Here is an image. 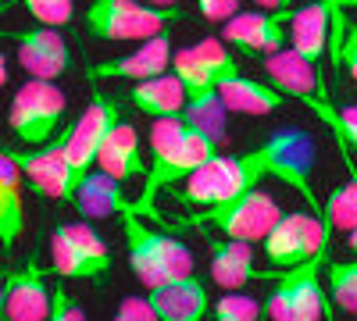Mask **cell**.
<instances>
[{
	"instance_id": "obj_20",
	"label": "cell",
	"mask_w": 357,
	"mask_h": 321,
	"mask_svg": "<svg viewBox=\"0 0 357 321\" xmlns=\"http://www.w3.org/2000/svg\"><path fill=\"white\" fill-rule=\"evenodd\" d=\"M218 93H222L225 107L236 111V114H272V111H282L289 104V97L279 90V86L250 79L247 72H236V75L222 79Z\"/></svg>"
},
{
	"instance_id": "obj_28",
	"label": "cell",
	"mask_w": 357,
	"mask_h": 321,
	"mask_svg": "<svg viewBox=\"0 0 357 321\" xmlns=\"http://www.w3.org/2000/svg\"><path fill=\"white\" fill-rule=\"evenodd\" d=\"M261 314H264V307L254 297L240 293V289H225V297H218L211 304L215 321H261Z\"/></svg>"
},
{
	"instance_id": "obj_38",
	"label": "cell",
	"mask_w": 357,
	"mask_h": 321,
	"mask_svg": "<svg viewBox=\"0 0 357 321\" xmlns=\"http://www.w3.org/2000/svg\"><path fill=\"white\" fill-rule=\"evenodd\" d=\"M0 321H4V285H0Z\"/></svg>"
},
{
	"instance_id": "obj_24",
	"label": "cell",
	"mask_w": 357,
	"mask_h": 321,
	"mask_svg": "<svg viewBox=\"0 0 357 321\" xmlns=\"http://www.w3.org/2000/svg\"><path fill=\"white\" fill-rule=\"evenodd\" d=\"M321 221L329 232H350L357 228V164L347 168V182L329 193V200L321 203Z\"/></svg>"
},
{
	"instance_id": "obj_9",
	"label": "cell",
	"mask_w": 357,
	"mask_h": 321,
	"mask_svg": "<svg viewBox=\"0 0 357 321\" xmlns=\"http://www.w3.org/2000/svg\"><path fill=\"white\" fill-rule=\"evenodd\" d=\"M50 265L65 279L100 282L111 272V250L100 240V232L82 221H68L50 232Z\"/></svg>"
},
{
	"instance_id": "obj_21",
	"label": "cell",
	"mask_w": 357,
	"mask_h": 321,
	"mask_svg": "<svg viewBox=\"0 0 357 321\" xmlns=\"http://www.w3.org/2000/svg\"><path fill=\"white\" fill-rule=\"evenodd\" d=\"M97 168L114 175L118 182L126 179H143L146 175V161H143V147H139V132L129 122H118L107 139L100 143V154H97Z\"/></svg>"
},
{
	"instance_id": "obj_11",
	"label": "cell",
	"mask_w": 357,
	"mask_h": 321,
	"mask_svg": "<svg viewBox=\"0 0 357 321\" xmlns=\"http://www.w3.org/2000/svg\"><path fill=\"white\" fill-rule=\"evenodd\" d=\"M122 122V107H118L114 97H104V93H93L79 114V122L61 136L65 139V157H68V168H72V179L79 186V179L86 171L97 168V154H100V143L107 139V132Z\"/></svg>"
},
{
	"instance_id": "obj_25",
	"label": "cell",
	"mask_w": 357,
	"mask_h": 321,
	"mask_svg": "<svg viewBox=\"0 0 357 321\" xmlns=\"http://www.w3.org/2000/svg\"><path fill=\"white\" fill-rule=\"evenodd\" d=\"M225 100L218 90H207V93H197V97H186V122L193 129H200L204 136H211L215 143L225 139Z\"/></svg>"
},
{
	"instance_id": "obj_18",
	"label": "cell",
	"mask_w": 357,
	"mask_h": 321,
	"mask_svg": "<svg viewBox=\"0 0 357 321\" xmlns=\"http://www.w3.org/2000/svg\"><path fill=\"white\" fill-rule=\"evenodd\" d=\"M207 250H211V282L222 285V289H243L254 279H275V268L272 272L254 268V250H250L247 240L207 236Z\"/></svg>"
},
{
	"instance_id": "obj_22",
	"label": "cell",
	"mask_w": 357,
	"mask_h": 321,
	"mask_svg": "<svg viewBox=\"0 0 357 321\" xmlns=\"http://www.w3.org/2000/svg\"><path fill=\"white\" fill-rule=\"evenodd\" d=\"M129 104L143 111L146 118H168V114L186 111V86L178 82L175 72H161L154 79H139L129 86Z\"/></svg>"
},
{
	"instance_id": "obj_33",
	"label": "cell",
	"mask_w": 357,
	"mask_h": 321,
	"mask_svg": "<svg viewBox=\"0 0 357 321\" xmlns=\"http://www.w3.org/2000/svg\"><path fill=\"white\" fill-rule=\"evenodd\" d=\"M257 8H264V11H286V8H293L296 0H254Z\"/></svg>"
},
{
	"instance_id": "obj_7",
	"label": "cell",
	"mask_w": 357,
	"mask_h": 321,
	"mask_svg": "<svg viewBox=\"0 0 357 321\" xmlns=\"http://www.w3.org/2000/svg\"><path fill=\"white\" fill-rule=\"evenodd\" d=\"M65 111H68V97L61 93V86L47 79H29L25 86H18V93L8 107V125L18 143L43 147V143L57 139Z\"/></svg>"
},
{
	"instance_id": "obj_6",
	"label": "cell",
	"mask_w": 357,
	"mask_h": 321,
	"mask_svg": "<svg viewBox=\"0 0 357 321\" xmlns=\"http://www.w3.org/2000/svg\"><path fill=\"white\" fill-rule=\"evenodd\" d=\"M325 260H329V246H321L304 265L275 272V285H272V297L264 304V314L272 321H321L329 314L325 285H321Z\"/></svg>"
},
{
	"instance_id": "obj_39",
	"label": "cell",
	"mask_w": 357,
	"mask_h": 321,
	"mask_svg": "<svg viewBox=\"0 0 357 321\" xmlns=\"http://www.w3.org/2000/svg\"><path fill=\"white\" fill-rule=\"evenodd\" d=\"M354 321H357V314H354Z\"/></svg>"
},
{
	"instance_id": "obj_5",
	"label": "cell",
	"mask_w": 357,
	"mask_h": 321,
	"mask_svg": "<svg viewBox=\"0 0 357 321\" xmlns=\"http://www.w3.org/2000/svg\"><path fill=\"white\" fill-rule=\"evenodd\" d=\"M175 18V8H154L146 0H89V8L82 11L86 33L104 43L151 40L158 33H168Z\"/></svg>"
},
{
	"instance_id": "obj_26",
	"label": "cell",
	"mask_w": 357,
	"mask_h": 321,
	"mask_svg": "<svg viewBox=\"0 0 357 321\" xmlns=\"http://www.w3.org/2000/svg\"><path fill=\"white\" fill-rule=\"evenodd\" d=\"M172 72L178 75V82L186 86V97H197V93H207V90H218L215 86V75L200 61L197 47H178L172 54Z\"/></svg>"
},
{
	"instance_id": "obj_23",
	"label": "cell",
	"mask_w": 357,
	"mask_h": 321,
	"mask_svg": "<svg viewBox=\"0 0 357 321\" xmlns=\"http://www.w3.org/2000/svg\"><path fill=\"white\" fill-rule=\"evenodd\" d=\"M22 171L11 161L8 150H0V243L8 250L22 240L25 232V200H22Z\"/></svg>"
},
{
	"instance_id": "obj_4",
	"label": "cell",
	"mask_w": 357,
	"mask_h": 321,
	"mask_svg": "<svg viewBox=\"0 0 357 321\" xmlns=\"http://www.w3.org/2000/svg\"><path fill=\"white\" fill-rule=\"evenodd\" d=\"M282 218V208L272 193H264L261 186L232 196V200H222V203H211V208H200L186 218V225H197V228H207V232H218V236H229V240H247V243H261L268 236V228Z\"/></svg>"
},
{
	"instance_id": "obj_37",
	"label": "cell",
	"mask_w": 357,
	"mask_h": 321,
	"mask_svg": "<svg viewBox=\"0 0 357 321\" xmlns=\"http://www.w3.org/2000/svg\"><path fill=\"white\" fill-rule=\"evenodd\" d=\"M8 8H15V0H0V15H4Z\"/></svg>"
},
{
	"instance_id": "obj_34",
	"label": "cell",
	"mask_w": 357,
	"mask_h": 321,
	"mask_svg": "<svg viewBox=\"0 0 357 321\" xmlns=\"http://www.w3.org/2000/svg\"><path fill=\"white\" fill-rule=\"evenodd\" d=\"M347 246H350V253L357 257V228H350V232H347Z\"/></svg>"
},
{
	"instance_id": "obj_13",
	"label": "cell",
	"mask_w": 357,
	"mask_h": 321,
	"mask_svg": "<svg viewBox=\"0 0 357 321\" xmlns=\"http://www.w3.org/2000/svg\"><path fill=\"white\" fill-rule=\"evenodd\" d=\"M289 18L293 8L286 11H240L222 25V40L250 57H268L289 43Z\"/></svg>"
},
{
	"instance_id": "obj_16",
	"label": "cell",
	"mask_w": 357,
	"mask_h": 321,
	"mask_svg": "<svg viewBox=\"0 0 357 321\" xmlns=\"http://www.w3.org/2000/svg\"><path fill=\"white\" fill-rule=\"evenodd\" d=\"M54 311V289L29 260L4 282V321H47Z\"/></svg>"
},
{
	"instance_id": "obj_1",
	"label": "cell",
	"mask_w": 357,
	"mask_h": 321,
	"mask_svg": "<svg viewBox=\"0 0 357 321\" xmlns=\"http://www.w3.org/2000/svg\"><path fill=\"white\" fill-rule=\"evenodd\" d=\"M218 154V143L204 136L186 122V114L151 118V164L143 175V193L136 200V211L143 218H154V200L165 186L186 182L190 175Z\"/></svg>"
},
{
	"instance_id": "obj_10",
	"label": "cell",
	"mask_w": 357,
	"mask_h": 321,
	"mask_svg": "<svg viewBox=\"0 0 357 321\" xmlns=\"http://www.w3.org/2000/svg\"><path fill=\"white\" fill-rule=\"evenodd\" d=\"M329 236L333 232L325 228L321 214L296 211V214H282L272 228H268L261 246H264L268 265H272L275 272H286V268L304 265V260L314 257L321 246H329Z\"/></svg>"
},
{
	"instance_id": "obj_12",
	"label": "cell",
	"mask_w": 357,
	"mask_h": 321,
	"mask_svg": "<svg viewBox=\"0 0 357 321\" xmlns=\"http://www.w3.org/2000/svg\"><path fill=\"white\" fill-rule=\"evenodd\" d=\"M8 154H11V161L18 164L22 179L33 186L40 196L72 203V196H75V179H72V168H68V157H65V139H50V143H43V147L8 150Z\"/></svg>"
},
{
	"instance_id": "obj_31",
	"label": "cell",
	"mask_w": 357,
	"mask_h": 321,
	"mask_svg": "<svg viewBox=\"0 0 357 321\" xmlns=\"http://www.w3.org/2000/svg\"><path fill=\"white\" fill-rule=\"evenodd\" d=\"M197 11L207 22H229L232 15H240V0H197Z\"/></svg>"
},
{
	"instance_id": "obj_17",
	"label": "cell",
	"mask_w": 357,
	"mask_h": 321,
	"mask_svg": "<svg viewBox=\"0 0 357 321\" xmlns=\"http://www.w3.org/2000/svg\"><path fill=\"white\" fill-rule=\"evenodd\" d=\"M172 36L168 33H158L151 40H143L132 54H122V57H111V61H100L93 65V79H129V82H139V79H154L161 72L172 68Z\"/></svg>"
},
{
	"instance_id": "obj_8",
	"label": "cell",
	"mask_w": 357,
	"mask_h": 321,
	"mask_svg": "<svg viewBox=\"0 0 357 321\" xmlns=\"http://www.w3.org/2000/svg\"><path fill=\"white\" fill-rule=\"evenodd\" d=\"M264 182V171L254 157V150L240 154V157H225V154H215L211 161H204L186 186L178 189L175 196L190 203V208H211V203H222V200H232L254 186Z\"/></svg>"
},
{
	"instance_id": "obj_15",
	"label": "cell",
	"mask_w": 357,
	"mask_h": 321,
	"mask_svg": "<svg viewBox=\"0 0 357 321\" xmlns=\"http://www.w3.org/2000/svg\"><path fill=\"white\" fill-rule=\"evenodd\" d=\"M154 314L161 321H204L211 314V297H207V282L193 272L183 279H168L146 289Z\"/></svg>"
},
{
	"instance_id": "obj_35",
	"label": "cell",
	"mask_w": 357,
	"mask_h": 321,
	"mask_svg": "<svg viewBox=\"0 0 357 321\" xmlns=\"http://www.w3.org/2000/svg\"><path fill=\"white\" fill-rule=\"evenodd\" d=\"M8 82V57H4V50H0V86Z\"/></svg>"
},
{
	"instance_id": "obj_29",
	"label": "cell",
	"mask_w": 357,
	"mask_h": 321,
	"mask_svg": "<svg viewBox=\"0 0 357 321\" xmlns=\"http://www.w3.org/2000/svg\"><path fill=\"white\" fill-rule=\"evenodd\" d=\"M15 4L33 15L36 25H54V29L68 25L72 15H75V4H72V0H15Z\"/></svg>"
},
{
	"instance_id": "obj_19",
	"label": "cell",
	"mask_w": 357,
	"mask_h": 321,
	"mask_svg": "<svg viewBox=\"0 0 357 321\" xmlns=\"http://www.w3.org/2000/svg\"><path fill=\"white\" fill-rule=\"evenodd\" d=\"M72 203H75V211L82 218H114V214L122 218L132 208V200L122 193V182H118L114 175L100 171V168L86 171L79 179Z\"/></svg>"
},
{
	"instance_id": "obj_32",
	"label": "cell",
	"mask_w": 357,
	"mask_h": 321,
	"mask_svg": "<svg viewBox=\"0 0 357 321\" xmlns=\"http://www.w3.org/2000/svg\"><path fill=\"white\" fill-rule=\"evenodd\" d=\"M340 61H343V68L350 72V79L357 82V25L347 29V40H343V47H340Z\"/></svg>"
},
{
	"instance_id": "obj_30",
	"label": "cell",
	"mask_w": 357,
	"mask_h": 321,
	"mask_svg": "<svg viewBox=\"0 0 357 321\" xmlns=\"http://www.w3.org/2000/svg\"><path fill=\"white\" fill-rule=\"evenodd\" d=\"M111 321H161L158 314H154V307H151V300H139V297H126L122 304H118V311H114V318Z\"/></svg>"
},
{
	"instance_id": "obj_36",
	"label": "cell",
	"mask_w": 357,
	"mask_h": 321,
	"mask_svg": "<svg viewBox=\"0 0 357 321\" xmlns=\"http://www.w3.org/2000/svg\"><path fill=\"white\" fill-rule=\"evenodd\" d=\"M146 4H154V8H175L178 0H146Z\"/></svg>"
},
{
	"instance_id": "obj_2",
	"label": "cell",
	"mask_w": 357,
	"mask_h": 321,
	"mask_svg": "<svg viewBox=\"0 0 357 321\" xmlns=\"http://www.w3.org/2000/svg\"><path fill=\"white\" fill-rule=\"evenodd\" d=\"M122 232H126V250H129L132 275L146 289L158 285V282H168V279L193 275L197 265H193L190 246L178 243L175 236H168V232H158L136 211V200H132V208L122 214Z\"/></svg>"
},
{
	"instance_id": "obj_27",
	"label": "cell",
	"mask_w": 357,
	"mask_h": 321,
	"mask_svg": "<svg viewBox=\"0 0 357 321\" xmlns=\"http://www.w3.org/2000/svg\"><path fill=\"white\" fill-rule=\"evenodd\" d=\"M325 275H329V293L336 307L357 314V260H333Z\"/></svg>"
},
{
	"instance_id": "obj_14",
	"label": "cell",
	"mask_w": 357,
	"mask_h": 321,
	"mask_svg": "<svg viewBox=\"0 0 357 321\" xmlns=\"http://www.w3.org/2000/svg\"><path fill=\"white\" fill-rule=\"evenodd\" d=\"M8 40H15L18 65L33 75V79L57 82V79L68 72V40L57 33L54 25L15 29V33H8Z\"/></svg>"
},
{
	"instance_id": "obj_3",
	"label": "cell",
	"mask_w": 357,
	"mask_h": 321,
	"mask_svg": "<svg viewBox=\"0 0 357 321\" xmlns=\"http://www.w3.org/2000/svg\"><path fill=\"white\" fill-rule=\"evenodd\" d=\"M254 157L264 171V179H275L304 196L307 211L321 214V200L314 193V139L307 129H279L261 147H254Z\"/></svg>"
}]
</instances>
